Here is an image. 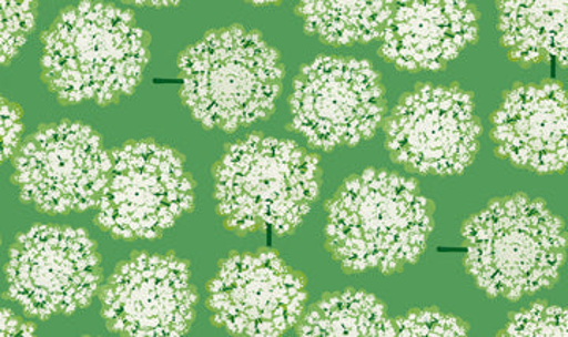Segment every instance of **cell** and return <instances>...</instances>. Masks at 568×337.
<instances>
[{"label":"cell","mask_w":568,"mask_h":337,"mask_svg":"<svg viewBox=\"0 0 568 337\" xmlns=\"http://www.w3.org/2000/svg\"><path fill=\"white\" fill-rule=\"evenodd\" d=\"M178 67L192 118L227 134L271 118L286 76L280 52L242 24L209 30L179 54Z\"/></svg>","instance_id":"5"},{"label":"cell","mask_w":568,"mask_h":337,"mask_svg":"<svg viewBox=\"0 0 568 337\" xmlns=\"http://www.w3.org/2000/svg\"><path fill=\"white\" fill-rule=\"evenodd\" d=\"M500 337H566L567 309L536 302L528 308L508 314L506 327L497 333Z\"/></svg>","instance_id":"18"},{"label":"cell","mask_w":568,"mask_h":337,"mask_svg":"<svg viewBox=\"0 0 568 337\" xmlns=\"http://www.w3.org/2000/svg\"><path fill=\"white\" fill-rule=\"evenodd\" d=\"M0 327H2V337L33 336V333H36V325H33L31 318L22 316V314L18 316L10 308L2 309Z\"/></svg>","instance_id":"22"},{"label":"cell","mask_w":568,"mask_h":337,"mask_svg":"<svg viewBox=\"0 0 568 337\" xmlns=\"http://www.w3.org/2000/svg\"><path fill=\"white\" fill-rule=\"evenodd\" d=\"M205 292L213 327L233 336L286 335L308 303L305 276L274 249L227 254Z\"/></svg>","instance_id":"11"},{"label":"cell","mask_w":568,"mask_h":337,"mask_svg":"<svg viewBox=\"0 0 568 337\" xmlns=\"http://www.w3.org/2000/svg\"><path fill=\"white\" fill-rule=\"evenodd\" d=\"M0 134H2V161H13L20 152L24 123H22V110L18 104L2 99V115H0Z\"/></svg>","instance_id":"21"},{"label":"cell","mask_w":568,"mask_h":337,"mask_svg":"<svg viewBox=\"0 0 568 337\" xmlns=\"http://www.w3.org/2000/svg\"><path fill=\"white\" fill-rule=\"evenodd\" d=\"M104 325L129 337H181L193 327L197 288L189 262L174 253L134 251L100 288Z\"/></svg>","instance_id":"12"},{"label":"cell","mask_w":568,"mask_h":337,"mask_svg":"<svg viewBox=\"0 0 568 337\" xmlns=\"http://www.w3.org/2000/svg\"><path fill=\"white\" fill-rule=\"evenodd\" d=\"M112 171L93 224L114 239L162 238L196 205V180L185 156L155 140L111 149Z\"/></svg>","instance_id":"6"},{"label":"cell","mask_w":568,"mask_h":337,"mask_svg":"<svg viewBox=\"0 0 568 337\" xmlns=\"http://www.w3.org/2000/svg\"><path fill=\"white\" fill-rule=\"evenodd\" d=\"M465 267L489 298L511 303L555 287L567 261V228L547 202L525 193L489 201L462 226Z\"/></svg>","instance_id":"4"},{"label":"cell","mask_w":568,"mask_h":337,"mask_svg":"<svg viewBox=\"0 0 568 337\" xmlns=\"http://www.w3.org/2000/svg\"><path fill=\"white\" fill-rule=\"evenodd\" d=\"M3 298L31 320L73 316L99 297V245L84 228L36 224L17 235L3 265Z\"/></svg>","instance_id":"7"},{"label":"cell","mask_w":568,"mask_h":337,"mask_svg":"<svg viewBox=\"0 0 568 337\" xmlns=\"http://www.w3.org/2000/svg\"><path fill=\"white\" fill-rule=\"evenodd\" d=\"M291 129L313 152L355 147L383 129L387 99L379 71L365 59L320 54L295 74Z\"/></svg>","instance_id":"8"},{"label":"cell","mask_w":568,"mask_h":337,"mask_svg":"<svg viewBox=\"0 0 568 337\" xmlns=\"http://www.w3.org/2000/svg\"><path fill=\"white\" fill-rule=\"evenodd\" d=\"M396 2L310 0L295 7L305 32L331 47H354L383 40Z\"/></svg>","instance_id":"17"},{"label":"cell","mask_w":568,"mask_h":337,"mask_svg":"<svg viewBox=\"0 0 568 337\" xmlns=\"http://www.w3.org/2000/svg\"><path fill=\"white\" fill-rule=\"evenodd\" d=\"M301 337H395L387 306L373 294L347 288L306 306L295 327Z\"/></svg>","instance_id":"16"},{"label":"cell","mask_w":568,"mask_h":337,"mask_svg":"<svg viewBox=\"0 0 568 337\" xmlns=\"http://www.w3.org/2000/svg\"><path fill=\"white\" fill-rule=\"evenodd\" d=\"M383 130L396 166L425 177L463 174L476 161L484 134L473 93L433 82H420L396 101Z\"/></svg>","instance_id":"10"},{"label":"cell","mask_w":568,"mask_h":337,"mask_svg":"<svg viewBox=\"0 0 568 337\" xmlns=\"http://www.w3.org/2000/svg\"><path fill=\"white\" fill-rule=\"evenodd\" d=\"M395 337H454L469 335V325L462 318L437 308L410 309L405 316L392 318Z\"/></svg>","instance_id":"19"},{"label":"cell","mask_w":568,"mask_h":337,"mask_svg":"<svg viewBox=\"0 0 568 337\" xmlns=\"http://www.w3.org/2000/svg\"><path fill=\"white\" fill-rule=\"evenodd\" d=\"M497 32L508 59L523 69L558 60L567 67V2H497Z\"/></svg>","instance_id":"15"},{"label":"cell","mask_w":568,"mask_h":337,"mask_svg":"<svg viewBox=\"0 0 568 337\" xmlns=\"http://www.w3.org/2000/svg\"><path fill=\"white\" fill-rule=\"evenodd\" d=\"M41 43V80L65 106L118 103L134 93L151 62V35L114 3L65 7Z\"/></svg>","instance_id":"2"},{"label":"cell","mask_w":568,"mask_h":337,"mask_svg":"<svg viewBox=\"0 0 568 337\" xmlns=\"http://www.w3.org/2000/svg\"><path fill=\"white\" fill-rule=\"evenodd\" d=\"M2 43H0V54H2V65H10L11 60L20 54L21 48L31 39L37 25V2H18L10 0L2 3Z\"/></svg>","instance_id":"20"},{"label":"cell","mask_w":568,"mask_h":337,"mask_svg":"<svg viewBox=\"0 0 568 337\" xmlns=\"http://www.w3.org/2000/svg\"><path fill=\"white\" fill-rule=\"evenodd\" d=\"M216 213L234 234L286 237L304 223L323 188L316 152L291 140L250 133L213 164Z\"/></svg>","instance_id":"3"},{"label":"cell","mask_w":568,"mask_h":337,"mask_svg":"<svg viewBox=\"0 0 568 337\" xmlns=\"http://www.w3.org/2000/svg\"><path fill=\"white\" fill-rule=\"evenodd\" d=\"M11 166L22 204L69 215L97 207L110 182L112 153L92 126L63 119L28 134Z\"/></svg>","instance_id":"9"},{"label":"cell","mask_w":568,"mask_h":337,"mask_svg":"<svg viewBox=\"0 0 568 337\" xmlns=\"http://www.w3.org/2000/svg\"><path fill=\"white\" fill-rule=\"evenodd\" d=\"M477 7L457 0L396 2L379 55L407 73L440 71L478 39Z\"/></svg>","instance_id":"14"},{"label":"cell","mask_w":568,"mask_h":337,"mask_svg":"<svg viewBox=\"0 0 568 337\" xmlns=\"http://www.w3.org/2000/svg\"><path fill=\"white\" fill-rule=\"evenodd\" d=\"M435 213L416 178L366 167L325 204L324 248L347 275L405 272L424 257Z\"/></svg>","instance_id":"1"},{"label":"cell","mask_w":568,"mask_h":337,"mask_svg":"<svg viewBox=\"0 0 568 337\" xmlns=\"http://www.w3.org/2000/svg\"><path fill=\"white\" fill-rule=\"evenodd\" d=\"M497 159L538 175L567 168V92L558 81L518 82L489 120Z\"/></svg>","instance_id":"13"}]
</instances>
